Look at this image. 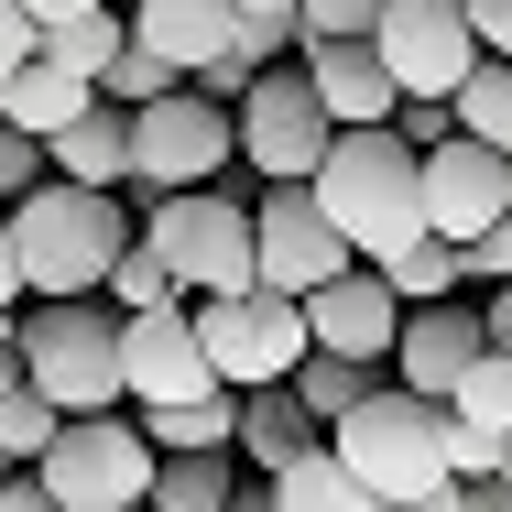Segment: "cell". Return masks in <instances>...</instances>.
<instances>
[{
	"instance_id": "47",
	"label": "cell",
	"mask_w": 512,
	"mask_h": 512,
	"mask_svg": "<svg viewBox=\"0 0 512 512\" xmlns=\"http://www.w3.org/2000/svg\"><path fill=\"white\" fill-rule=\"evenodd\" d=\"M0 480H11V458H0Z\"/></svg>"
},
{
	"instance_id": "17",
	"label": "cell",
	"mask_w": 512,
	"mask_h": 512,
	"mask_svg": "<svg viewBox=\"0 0 512 512\" xmlns=\"http://www.w3.org/2000/svg\"><path fill=\"white\" fill-rule=\"evenodd\" d=\"M229 33H240V11H229V0H131V44H142V55H164L186 88H197V66L229 44Z\"/></svg>"
},
{
	"instance_id": "24",
	"label": "cell",
	"mask_w": 512,
	"mask_h": 512,
	"mask_svg": "<svg viewBox=\"0 0 512 512\" xmlns=\"http://www.w3.org/2000/svg\"><path fill=\"white\" fill-rule=\"evenodd\" d=\"M262 491H273V512H371V491H360V480H349L327 447H306L295 469H273Z\"/></svg>"
},
{
	"instance_id": "35",
	"label": "cell",
	"mask_w": 512,
	"mask_h": 512,
	"mask_svg": "<svg viewBox=\"0 0 512 512\" xmlns=\"http://www.w3.org/2000/svg\"><path fill=\"white\" fill-rule=\"evenodd\" d=\"M447 131H458V120H447V99H404V109H393V142H414V153H436Z\"/></svg>"
},
{
	"instance_id": "5",
	"label": "cell",
	"mask_w": 512,
	"mask_h": 512,
	"mask_svg": "<svg viewBox=\"0 0 512 512\" xmlns=\"http://www.w3.org/2000/svg\"><path fill=\"white\" fill-rule=\"evenodd\" d=\"M131 240L175 273L186 306H207V295H251V284H262V273H251V207L218 197V186H197V197H153V218H142Z\"/></svg>"
},
{
	"instance_id": "12",
	"label": "cell",
	"mask_w": 512,
	"mask_h": 512,
	"mask_svg": "<svg viewBox=\"0 0 512 512\" xmlns=\"http://www.w3.org/2000/svg\"><path fill=\"white\" fill-rule=\"evenodd\" d=\"M502 218H512V153L469 142V131H447V142L425 153V229H436L447 251H469V240L502 229Z\"/></svg>"
},
{
	"instance_id": "48",
	"label": "cell",
	"mask_w": 512,
	"mask_h": 512,
	"mask_svg": "<svg viewBox=\"0 0 512 512\" xmlns=\"http://www.w3.org/2000/svg\"><path fill=\"white\" fill-rule=\"evenodd\" d=\"M0 88H11V77H0Z\"/></svg>"
},
{
	"instance_id": "19",
	"label": "cell",
	"mask_w": 512,
	"mask_h": 512,
	"mask_svg": "<svg viewBox=\"0 0 512 512\" xmlns=\"http://www.w3.org/2000/svg\"><path fill=\"white\" fill-rule=\"evenodd\" d=\"M44 175L55 186H88V197H109V186H131V109H88V120H66L55 142H44Z\"/></svg>"
},
{
	"instance_id": "30",
	"label": "cell",
	"mask_w": 512,
	"mask_h": 512,
	"mask_svg": "<svg viewBox=\"0 0 512 512\" xmlns=\"http://www.w3.org/2000/svg\"><path fill=\"white\" fill-rule=\"evenodd\" d=\"M175 88H186V77H175L164 55H142V44H120V55H109V77H99L109 109H153V99H175Z\"/></svg>"
},
{
	"instance_id": "18",
	"label": "cell",
	"mask_w": 512,
	"mask_h": 512,
	"mask_svg": "<svg viewBox=\"0 0 512 512\" xmlns=\"http://www.w3.org/2000/svg\"><path fill=\"white\" fill-rule=\"evenodd\" d=\"M306 447H327V425L295 404V382H262V393H240V436H229V458L251 469V480H273V469H295Z\"/></svg>"
},
{
	"instance_id": "4",
	"label": "cell",
	"mask_w": 512,
	"mask_h": 512,
	"mask_svg": "<svg viewBox=\"0 0 512 512\" xmlns=\"http://www.w3.org/2000/svg\"><path fill=\"white\" fill-rule=\"evenodd\" d=\"M11 349H22V393H44L55 414L120 404V306L109 295H66V306L11 316Z\"/></svg>"
},
{
	"instance_id": "25",
	"label": "cell",
	"mask_w": 512,
	"mask_h": 512,
	"mask_svg": "<svg viewBox=\"0 0 512 512\" xmlns=\"http://www.w3.org/2000/svg\"><path fill=\"white\" fill-rule=\"evenodd\" d=\"M371 393H382V371H360V360H338V349H306V360H295V404H306L316 425L360 414Z\"/></svg>"
},
{
	"instance_id": "26",
	"label": "cell",
	"mask_w": 512,
	"mask_h": 512,
	"mask_svg": "<svg viewBox=\"0 0 512 512\" xmlns=\"http://www.w3.org/2000/svg\"><path fill=\"white\" fill-rule=\"evenodd\" d=\"M447 120H458L469 142H491V153H512V55H480V66H469V88L447 99Z\"/></svg>"
},
{
	"instance_id": "41",
	"label": "cell",
	"mask_w": 512,
	"mask_h": 512,
	"mask_svg": "<svg viewBox=\"0 0 512 512\" xmlns=\"http://www.w3.org/2000/svg\"><path fill=\"white\" fill-rule=\"evenodd\" d=\"M458 512H512V480H458Z\"/></svg>"
},
{
	"instance_id": "28",
	"label": "cell",
	"mask_w": 512,
	"mask_h": 512,
	"mask_svg": "<svg viewBox=\"0 0 512 512\" xmlns=\"http://www.w3.org/2000/svg\"><path fill=\"white\" fill-rule=\"evenodd\" d=\"M447 414H458V425H480V436H502V447H512V360H502V349H480V360H469V382L447 393Z\"/></svg>"
},
{
	"instance_id": "38",
	"label": "cell",
	"mask_w": 512,
	"mask_h": 512,
	"mask_svg": "<svg viewBox=\"0 0 512 512\" xmlns=\"http://www.w3.org/2000/svg\"><path fill=\"white\" fill-rule=\"evenodd\" d=\"M22 66H33V11L0 0V77H22Z\"/></svg>"
},
{
	"instance_id": "6",
	"label": "cell",
	"mask_w": 512,
	"mask_h": 512,
	"mask_svg": "<svg viewBox=\"0 0 512 512\" xmlns=\"http://www.w3.org/2000/svg\"><path fill=\"white\" fill-rule=\"evenodd\" d=\"M153 469H164V458H153L142 414H131V425H120V414H66L55 447L33 458V480H44L55 512H142Z\"/></svg>"
},
{
	"instance_id": "42",
	"label": "cell",
	"mask_w": 512,
	"mask_h": 512,
	"mask_svg": "<svg viewBox=\"0 0 512 512\" xmlns=\"http://www.w3.org/2000/svg\"><path fill=\"white\" fill-rule=\"evenodd\" d=\"M22 11H33V33H44V22H77V11H109V0H22Z\"/></svg>"
},
{
	"instance_id": "45",
	"label": "cell",
	"mask_w": 512,
	"mask_h": 512,
	"mask_svg": "<svg viewBox=\"0 0 512 512\" xmlns=\"http://www.w3.org/2000/svg\"><path fill=\"white\" fill-rule=\"evenodd\" d=\"M371 512H458V491H436V502H371Z\"/></svg>"
},
{
	"instance_id": "13",
	"label": "cell",
	"mask_w": 512,
	"mask_h": 512,
	"mask_svg": "<svg viewBox=\"0 0 512 512\" xmlns=\"http://www.w3.org/2000/svg\"><path fill=\"white\" fill-rule=\"evenodd\" d=\"M120 393H131L142 414H164V404H197V393H218V382H207V349H197V306L120 316Z\"/></svg>"
},
{
	"instance_id": "16",
	"label": "cell",
	"mask_w": 512,
	"mask_h": 512,
	"mask_svg": "<svg viewBox=\"0 0 512 512\" xmlns=\"http://www.w3.org/2000/svg\"><path fill=\"white\" fill-rule=\"evenodd\" d=\"M295 77L316 88L327 131H393V109H404L393 66H382L371 44H295Z\"/></svg>"
},
{
	"instance_id": "32",
	"label": "cell",
	"mask_w": 512,
	"mask_h": 512,
	"mask_svg": "<svg viewBox=\"0 0 512 512\" xmlns=\"http://www.w3.org/2000/svg\"><path fill=\"white\" fill-rule=\"evenodd\" d=\"M371 22H382V0H295L306 44H371Z\"/></svg>"
},
{
	"instance_id": "11",
	"label": "cell",
	"mask_w": 512,
	"mask_h": 512,
	"mask_svg": "<svg viewBox=\"0 0 512 512\" xmlns=\"http://www.w3.org/2000/svg\"><path fill=\"white\" fill-rule=\"evenodd\" d=\"M251 273H262V295H295L306 306L316 284L349 273V240L316 218L306 186H262V207H251Z\"/></svg>"
},
{
	"instance_id": "8",
	"label": "cell",
	"mask_w": 512,
	"mask_h": 512,
	"mask_svg": "<svg viewBox=\"0 0 512 512\" xmlns=\"http://www.w3.org/2000/svg\"><path fill=\"white\" fill-rule=\"evenodd\" d=\"M218 164H240V131H229V109H218V99L175 88V99L131 109V186H153V197H197V186H218Z\"/></svg>"
},
{
	"instance_id": "44",
	"label": "cell",
	"mask_w": 512,
	"mask_h": 512,
	"mask_svg": "<svg viewBox=\"0 0 512 512\" xmlns=\"http://www.w3.org/2000/svg\"><path fill=\"white\" fill-rule=\"evenodd\" d=\"M0 393H22V349H11V316H0Z\"/></svg>"
},
{
	"instance_id": "39",
	"label": "cell",
	"mask_w": 512,
	"mask_h": 512,
	"mask_svg": "<svg viewBox=\"0 0 512 512\" xmlns=\"http://www.w3.org/2000/svg\"><path fill=\"white\" fill-rule=\"evenodd\" d=\"M480 338H491V349L512 360V284H491V306H480Z\"/></svg>"
},
{
	"instance_id": "2",
	"label": "cell",
	"mask_w": 512,
	"mask_h": 512,
	"mask_svg": "<svg viewBox=\"0 0 512 512\" xmlns=\"http://www.w3.org/2000/svg\"><path fill=\"white\" fill-rule=\"evenodd\" d=\"M11 218V262H22V295H44V306H66V295H99L109 262L131 251V218L120 197H88V186H33L22 207H0Z\"/></svg>"
},
{
	"instance_id": "10",
	"label": "cell",
	"mask_w": 512,
	"mask_h": 512,
	"mask_svg": "<svg viewBox=\"0 0 512 512\" xmlns=\"http://www.w3.org/2000/svg\"><path fill=\"white\" fill-rule=\"evenodd\" d=\"M371 55L393 66V88H404V99H458V88H469V66H480V44H469L458 0H382Z\"/></svg>"
},
{
	"instance_id": "46",
	"label": "cell",
	"mask_w": 512,
	"mask_h": 512,
	"mask_svg": "<svg viewBox=\"0 0 512 512\" xmlns=\"http://www.w3.org/2000/svg\"><path fill=\"white\" fill-rule=\"evenodd\" d=\"M229 11H295V0H229Z\"/></svg>"
},
{
	"instance_id": "40",
	"label": "cell",
	"mask_w": 512,
	"mask_h": 512,
	"mask_svg": "<svg viewBox=\"0 0 512 512\" xmlns=\"http://www.w3.org/2000/svg\"><path fill=\"white\" fill-rule=\"evenodd\" d=\"M0 512H55V502H44V480H33V469H11V480H0Z\"/></svg>"
},
{
	"instance_id": "15",
	"label": "cell",
	"mask_w": 512,
	"mask_h": 512,
	"mask_svg": "<svg viewBox=\"0 0 512 512\" xmlns=\"http://www.w3.org/2000/svg\"><path fill=\"white\" fill-rule=\"evenodd\" d=\"M480 349H491V338H480V306H458V295H447V306H404V327H393V382L425 393V404H447Z\"/></svg>"
},
{
	"instance_id": "36",
	"label": "cell",
	"mask_w": 512,
	"mask_h": 512,
	"mask_svg": "<svg viewBox=\"0 0 512 512\" xmlns=\"http://www.w3.org/2000/svg\"><path fill=\"white\" fill-rule=\"evenodd\" d=\"M458 22H469L480 55H512V0H458Z\"/></svg>"
},
{
	"instance_id": "27",
	"label": "cell",
	"mask_w": 512,
	"mask_h": 512,
	"mask_svg": "<svg viewBox=\"0 0 512 512\" xmlns=\"http://www.w3.org/2000/svg\"><path fill=\"white\" fill-rule=\"evenodd\" d=\"M371 273H382V284H393V306H447V295H458V284H469V273H458V251H447V240H436V229H425V240H414V251H393V262H371Z\"/></svg>"
},
{
	"instance_id": "34",
	"label": "cell",
	"mask_w": 512,
	"mask_h": 512,
	"mask_svg": "<svg viewBox=\"0 0 512 512\" xmlns=\"http://www.w3.org/2000/svg\"><path fill=\"white\" fill-rule=\"evenodd\" d=\"M491 469H502V436H480V425L447 414V480H491Z\"/></svg>"
},
{
	"instance_id": "29",
	"label": "cell",
	"mask_w": 512,
	"mask_h": 512,
	"mask_svg": "<svg viewBox=\"0 0 512 512\" xmlns=\"http://www.w3.org/2000/svg\"><path fill=\"white\" fill-rule=\"evenodd\" d=\"M109 306L120 316H153V306H186V295H175V273H164V262H153V251H142V240H131V251H120V262H109V284H99Z\"/></svg>"
},
{
	"instance_id": "37",
	"label": "cell",
	"mask_w": 512,
	"mask_h": 512,
	"mask_svg": "<svg viewBox=\"0 0 512 512\" xmlns=\"http://www.w3.org/2000/svg\"><path fill=\"white\" fill-rule=\"evenodd\" d=\"M458 273H480V284H512V218H502V229H480V240L458 251Z\"/></svg>"
},
{
	"instance_id": "22",
	"label": "cell",
	"mask_w": 512,
	"mask_h": 512,
	"mask_svg": "<svg viewBox=\"0 0 512 512\" xmlns=\"http://www.w3.org/2000/svg\"><path fill=\"white\" fill-rule=\"evenodd\" d=\"M229 491H240V458L207 447V458H164L153 491H142V512H229Z\"/></svg>"
},
{
	"instance_id": "20",
	"label": "cell",
	"mask_w": 512,
	"mask_h": 512,
	"mask_svg": "<svg viewBox=\"0 0 512 512\" xmlns=\"http://www.w3.org/2000/svg\"><path fill=\"white\" fill-rule=\"evenodd\" d=\"M88 109H99V88H88V77H66V66H44V55L0 88V120H11L22 142H55V131H66V120H88Z\"/></svg>"
},
{
	"instance_id": "14",
	"label": "cell",
	"mask_w": 512,
	"mask_h": 512,
	"mask_svg": "<svg viewBox=\"0 0 512 512\" xmlns=\"http://www.w3.org/2000/svg\"><path fill=\"white\" fill-rule=\"evenodd\" d=\"M393 327H404V306H393V284H382L371 262H349L338 284L306 295V349H338V360H360V371H382V382H393Z\"/></svg>"
},
{
	"instance_id": "31",
	"label": "cell",
	"mask_w": 512,
	"mask_h": 512,
	"mask_svg": "<svg viewBox=\"0 0 512 512\" xmlns=\"http://www.w3.org/2000/svg\"><path fill=\"white\" fill-rule=\"evenodd\" d=\"M55 425H66V414L44 404V393H0V458H11V469H33V458L55 447Z\"/></svg>"
},
{
	"instance_id": "21",
	"label": "cell",
	"mask_w": 512,
	"mask_h": 512,
	"mask_svg": "<svg viewBox=\"0 0 512 512\" xmlns=\"http://www.w3.org/2000/svg\"><path fill=\"white\" fill-rule=\"evenodd\" d=\"M142 436H153V458H207V447H229V436H240V393L164 404V414H142Z\"/></svg>"
},
{
	"instance_id": "7",
	"label": "cell",
	"mask_w": 512,
	"mask_h": 512,
	"mask_svg": "<svg viewBox=\"0 0 512 512\" xmlns=\"http://www.w3.org/2000/svg\"><path fill=\"white\" fill-rule=\"evenodd\" d=\"M197 349H207V382L218 393H262V382H295L306 360V306L295 295H207L197 306Z\"/></svg>"
},
{
	"instance_id": "43",
	"label": "cell",
	"mask_w": 512,
	"mask_h": 512,
	"mask_svg": "<svg viewBox=\"0 0 512 512\" xmlns=\"http://www.w3.org/2000/svg\"><path fill=\"white\" fill-rule=\"evenodd\" d=\"M11 295H22V262H11V218H0V316H11Z\"/></svg>"
},
{
	"instance_id": "33",
	"label": "cell",
	"mask_w": 512,
	"mask_h": 512,
	"mask_svg": "<svg viewBox=\"0 0 512 512\" xmlns=\"http://www.w3.org/2000/svg\"><path fill=\"white\" fill-rule=\"evenodd\" d=\"M33 186H44V142H22V131L0 120V207H22Z\"/></svg>"
},
{
	"instance_id": "9",
	"label": "cell",
	"mask_w": 512,
	"mask_h": 512,
	"mask_svg": "<svg viewBox=\"0 0 512 512\" xmlns=\"http://www.w3.org/2000/svg\"><path fill=\"white\" fill-rule=\"evenodd\" d=\"M229 131H240V164L262 175V186H306L316 164H327V109H316V88L295 77V66H262V88L229 109Z\"/></svg>"
},
{
	"instance_id": "3",
	"label": "cell",
	"mask_w": 512,
	"mask_h": 512,
	"mask_svg": "<svg viewBox=\"0 0 512 512\" xmlns=\"http://www.w3.org/2000/svg\"><path fill=\"white\" fill-rule=\"evenodd\" d=\"M327 458H338L371 502H436V491H458V480H447V404H425L404 382H382L360 414H338V425H327Z\"/></svg>"
},
{
	"instance_id": "23",
	"label": "cell",
	"mask_w": 512,
	"mask_h": 512,
	"mask_svg": "<svg viewBox=\"0 0 512 512\" xmlns=\"http://www.w3.org/2000/svg\"><path fill=\"white\" fill-rule=\"evenodd\" d=\"M120 44H131V22H120V11H77V22H44V33H33V55H44V66H66V77H88V88L109 77V55H120Z\"/></svg>"
},
{
	"instance_id": "1",
	"label": "cell",
	"mask_w": 512,
	"mask_h": 512,
	"mask_svg": "<svg viewBox=\"0 0 512 512\" xmlns=\"http://www.w3.org/2000/svg\"><path fill=\"white\" fill-rule=\"evenodd\" d=\"M316 218L349 240V262H393L425 240V153L393 142V131H338L327 164L306 175Z\"/></svg>"
}]
</instances>
